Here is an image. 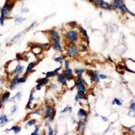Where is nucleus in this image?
Here are the masks:
<instances>
[{
  "label": "nucleus",
  "instance_id": "864d4df0",
  "mask_svg": "<svg viewBox=\"0 0 135 135\" xmlns=\"http://www.w3.org/2000/svg\"><path fill=\"white\" fill-rule=\"evenodd\" d=\"M66 110H67V107H66V108H64L63 110H61V113H65V112L66 111Z\"/></svg>",
  "mask_w": 135,
  "mask_h": 135
},
{
  "label": "nucleus",
  "instance_id": "412c9836",
  "mask_svg": "<svg viewBox=\"0 0 135 135\" xmlns=\"http://www.w3.org/2000/svg\"><path fill=\"white\" fill-rule=\"evenodd\" d=\"M120 11H121V13H123L124 14V13H128V14H130L131 16H134V13H132L128 9L127 7L126 6V5H125L124 4H123V5H122V6H121V10H120Z\"/></svg>",
  "mask_w": 135,
  "mask_h": 135
},
{
  "label": "nucleus",
  "instance_id": "79ce46f5",
  "mask_svg": "<svg viewBox=\"0 0 135 135\" xmlns=\"http://www.w3.org/2000/svg\"><path fill=\"white\" fill-rule=\"evenodd\" d=\"M21 36V33H19V34H18V35H16V36H15V37L12 39L11 40V42H10V43H13V42H16V39H18L19 38V36Z\"/></svg>",
  "mask_w": 135,
  "mask_h": 135
},
{
  "label": "nucleus",
  "instance_id": "a878e982",
  "mask_svg": "<svg viewBox=\"0 0 135 135\" xmlns=\"http://www.w3.org/2000/svg\"><path fill=\"white\" fill-rule=\"evenodd\" d=\"M8 122V118L6 115H1L0 116V125L3 126L5 124H6Z\"/></svg>",
  "mask_w": 135,
  "mask_h": 135
},
{
  "label": "nucleus",
  "instance_id": "c03bdc74",
  "mask_svg": "<svg viewBox=\"0 0 135 135\" xmlns=\"http://www.w3.org/2000/svg\"><path fill=\"white\" fill-rule=\"evenodd\" d=\"M21 12L23 13H29V9L28 8H26V7H23L21 9Z\"/></svg>",
  "mask_w": 135,
  "mask_h": 135
},
{
  "label": "nucleus",
  "instance_id": "f03ea898",
  "mask_svg": "<svg viewBox=\"0 0 135 135\" xmlns=\"http://www.w3.org/2000/svg\"><path fill=\"white\" fill-rule=\"evenodd\" d=\"M66 53L70 58H76L78 56V47L75 43H69L66 47Z\"/></svg>",
  "mask_w": 135,
  "mask_h": 135
},
{
  "label": "nucleus",
  "instance_id": "6ab92c4d",
  "mask_svg": "<svg viewBox=\"0 0 135 135\" xmlns=\"http://www.w3.org/2000/svg\"><path fill=\"white\" fill-rule=\"evenodd\" d=\"M9 96H10V93H9V91H5V93L2 94V96L1 97L0 101H1L2 103H5L6 101H8L9 98Z\"/></svg>",
  "mask_w": 135,
  "mask_h": 135
},
{
  "label": "nucleus",
  "instance_id": "dca6fc26",
  "mask_svg": "<svg viewBox=\"0 0 135 135\" xmlns=\"http://www.w3.org/2000/svg\"><path fill=\"white\" fill-rule=\"evenodd\" d=\"M52 107L50 105L49 103H46L45 104V114H44V118L45 119H48L49 116H50V113L52 111Z\"/></svg>",
  "mask_w": 135,
  "mask_h": 135
},
{
  "label": "nucleus",
  "instance_id": "f257e3e1",
  "mask_svg": "<svg viewBox=\"0 0 135 135\" xmlns=\"http://www.w3.org/2000/svg\"><path fill=\"white\" fill-rule=\"evenodd\" d=\"M65 37L67 39V41L69 42V43H76L79 38L78 33L75 31L74 29H71L67 31L65 35Z\"/></svg>",
  "mask_w": 135,
  "mask_h": 135
},
{
  "label": "nucleus",
  "instance_id": "58836bf2",
  "mask_svg": "<svg viewBox=\"0 0 135 135\" xmlns=\"http://www.w3.org/2000/svg\"><path fill=\"white\" fill-rule=\"evenodd\" d=\"M4 20H5V16H3V14L1 13V16H0V24H1V26H3Z\"/></svg>",
  "mask_w": 135,
  "mask_h": 135
},
{
  "label": "nucleus",
  "instance_id": "7ed1b4c3",
  "mask_svg": "<svg viewBox=\"0 0 135 135\" xmlns=\"http://www.w3.org/2000/svg\"><path fill=\"white\" fill-rule=\"evenodd\" d=\"M90 2H92L94 5H96L97 7H100L101 9H103L107 10V11H110L112 9L111 6H110V4L107 3L103 0H90Z\"/></svg>",
  "mask_w": 135,
  "mask_h": 135
},
{
  "label": "nucleus",
  "instance_id": "49530a36",
  "mask_svg": "<svg viewBox=\"0 0 135 135\" xmlns=\"http://www.w3.org/2000/svg\"><path fill=\"white\" fill-rule=\"evenodd\" d=\"M50 87L53 88V89H56L57 88V85L55 84H50Z\"/></svg>",
  "mask_w": 135,
  "mask_h": 135
},
{
  "label": "nucleus",
  "instance_id": "0eeeda50",
  "mask_svg": "<svg viewBox=\"0 0 135 135\" xmlns=\"http://www.w3.org/2000/svg\"><path fill=\"white\" fill-rule=\"evenodd\" d=\"M62 73H63V74L66 77L67 80H70V79H75L74 75H73V70H71L70 68H68V69H64Z\"/></svg>",
  "mask_w": 135,
  "mask_h": 135
},
{
  "label": "nucleus",
  "instance_id": "8fccbe9b",
  "mask_svg": "<svg viewBox=\"0 0 135 135\" xmlns=\"http://www.w3.org/2000/svg\"><path fill=\"white\" fill-rule=\"evenodd\" d=\"M127 129H128L129 130H131V131H132V133H134V131H135V130H134V126H132L131 127H128Z\"/></svg>",
  "mask_w": 135,
  "mask_h": 135
},
{
  "label": "nucleus",
  "instance_id": "09e8293b",
  "mask_svg": "<svg viewBox=\"0 0 135 135\" xmlns=\"http://www.w3.org/2000/svg\"><path fill=\"white\" fill-rule=\"evenodd\" d=\"M100 117H101V119H102V121H103V122H107V121H108V119H107V118L106 117V116H101Z\"/></svg>",
  "mask_w": 135,
  "mask_h": 135
},
{
  "label": "nucleus",
  "instance_id": "6e6d98bb",
  "mask_svg": "<svg viewBox=\"0 0 135 135\" xmlns=\"http://www.w3.org/2000/svg\"><path fill=\"white\" fill-rule=\"evenodd\" d=\"M108 60H109V61H110V62H113V60L111 59V58H110V56H108Z\"/></svg>",
  "mask_w": 135,
  "mask_h": 135
},
{
  "label": "nucleus",
  "instance_id": "f8f14e48",
  "mask_svg": "<svg viewBox=\"0 0 135 135\" xmlns=\"http://www.w3.org/2000/svg\"><path fill=\"white\" fill-rule=\"evenodd\" d=\"M57 81L63 86L67 85V79L63 73H59V75L57 76Z\"/></svg>",
  "mask_w": 135,
  "mask_h": 135
},
{
  "label": "nucleus",
  "instance_id": "7c9ffc66",
  "mask_svg": "<svg viewBox=\"0 0 135 135\" xmlns=\"http://www.w3.org/2000/svg\"><path fill=\"white\" fill-rule=\"evenodd\" d=\"M129 113H134V111H135V103H134V100H132V103H131V104L130 105V110H129Z\"/></svg>",
  "mask_w": 135,
  "mask_h": 135
},
{
  "label": "nucleus",
  "instance_id": "39448f33",
  "mask_svg": "<svg viewBox=\"0 0 135 135\" xmlns=\"http://www.w3.org/2000/svg\"><path fill=\"white\" fill-rule=\"evenodd\" d=\"M87 74L90 76V79L92 81H94L96 83H99L100 82V77H99V73L95 70H90V71L87 72Z\"/></svg>",
  "mask_w": 135,
  "mask_h": 135
},
{
  "label": "nucleus",
  "instance_id": "4468645a",
  "mask_svg": "<svg viewBox=\"0 0 135 135\" xmlns=\"http://www.w3.org/2000/svg\"><path fill=\"white\" fill-rule=\"evenodd\" d=\"M86 98V92L84 91H79L78 90L75 96V100L76 101H80Z\"/></svg>",
  "mask_w": 135,
  "mask_h": 135
},
{
  "label": "nucleus",
  "instance_id": "ddd939ff",
  "mask_svg": "<svg viewBox=\"0 0 135 135\" xmlns=\"http://www.w3.org/2000/svg\"><path fill=\"white\" fill-rule=\"evenodd\" d=\"M23 70H24V66H21V65H20V63H18V65L16 66V68H15V70H13V72L11 73V74H12V75H13V74L19 75L20 73H23Z\"/></svg>",
  "mask_w": 135,
  "mask_h": 135
},
{
  "label": "nucleus",
  "instance_id": "a18cd8bd",
  "mask_svg": "<svg viewBox=\"0 0 135 135\" xmlns=\"http://www.w3.org/2000/svg\"><path fill=\"white\" fill-rule=\"evenodd\" d=\"M16 110H17V106H16V105H13V108H12V111H11V113L13 114V113H16Z\"/></svg>",
  "mask_w": 135,
  "mask_h": 135
},
{
  "label": "nucleus",
  "instance_id": "3c124183",
  "mask_svg": "<svg viewBox=\"0 0 135 135\" xmlns=\"http://www.w3.org/2000/svg\"><path fill=\"white\" fill-rule=\"evenodd\" d=\"M36 22H34V23H33L32 24L31 26H29V27L28 29H27V30H29L30 29H32L33 27H34V26H35V25H36Z\"/></svg>",
  "mask_w": 135,
  "mask_h": 135
},
{
  "label": "nucleus",
  "instance_id": "393cba45",
  "mask_svg": "<svg viewBox=\"0 0 135 135\" xmlns=\"http://www.w3.org/2000/svg\"><path fill=\"white\" fill-rule=\"evenodd\" d=\"M56 110L55 108H53L52 109V111L50 113V116H49V121L50 122H52V121H53V120L55 118V116H56Z\"/></svg>",
  "mask_w": 135,
  "mask_h": 135
},
{
  "label": "nucleus",
  "instance_id": "cd10ccee",
  "mask_svg": "<svg viewBox=\"0 0 135 135\" xmlns=\"http://www.w3.org/2000/svg\"><path fill=\"white\" fill-rule=\"evenodd\" d=\"M123 102L121 100H120L118 98H114L112 102V105H117V106H122Z\"/></svg>",
  "mask_w": 135,
  "mask_h": 135
},
{
  "label": "nucleus",
  "instance_id": "72a5a7b5",
  "mask_svg": "<svg viewBox=\"0 0 135 135\" xmlns=\"http://www.w3.org/2000/svg\"><path fill=\"white\" fill-rule=\"evenodd\" d=\"M36 121L35 119H31L27 122V126H28V127H32V126L36 124Z\"/></svg>",
  "mask_w": 135,
  "mask_h": 135
},
{
  "label": "nucleus",
  "instance_id": "c85d7f7f",
  "mask_svg": "<svg viewBox=\"0 0 135 135\" xmlns=\"http://www.w3.org/2000/svg\"><path fill=\"white\" fill-rule=\"evenodd\" d=\"M20 130H21V127H19V126H13V127H12L9 130H13L15 134H18L20 131Z\"/></svg>",
  "mask_w": 135,
  "mask_h": 135
},
{
  "label": "nucleus",
  "instance_id": "a211bd4d",
  "mask_svg": "<svg viewBox=\"0 0 135 135\" xmlns=\"http://www.w3.org/2000/svg\"><path fill=\"white\" fill-rule=\"evenodd\" d=\"M79 32H80L81 34L84 36V37L85 39L86 42H87V44L90 43V40H89V36H88V34L87 33V30H86L84 28H83L82 26H80V27H79Z\"/></svg>",
  "mask_w": 135,
  "mask_h": 135
},
{
  "label": "nucleus",
  "instance_id": "5fc2aeb1",
  "mask_svg": "<svg viewBox=\"0 0 135 135\" xmlns=\"http://www.w3.org/2000/svg\"><path fill=\"white\" fill-rule=\"evenodd\" d=\"M71 120H72V122L73 123V124H76V120L73 119V117H71Z\"/></svg>",
  "mask_w": 135,
  "mask_h": 135
},
{
  "label": "nucleus",
  "instance_id": "4c0bfd02",
  "mask_svg": "<svg viewBox=\"0 0 135 135\" xmlns=\"http://www.w3.org/2000/svg\"><path fill=\"white\" fill-rule=\"evenodd\" d=\"M26 77H27V76H23V77H19V84H23V83H25L26 80Z\"/></svg>",
  "mask_w": 135,
  "mask_h": 135
},
{
  "label": "nucleus",
  "instance_id": "e433bc0d",
  "mask_svg": "<svg viewBox=\"0 0 135 135\" xmlns=\"http://www.w3.org/2000/svg\"><path fill=\"white\" fill-rule=\"evenodd\" d=\"M31 113H36V114H38V115L41 116L42 114V109H37V110H36L35 111L32 112Z\"/></svg>",
  "mask_w": 135,
  "mask_h": 135
},
{
  "label": "nucleus",
  "instance_id": "423d86ee",
  "mask_svg": "<svg viewBox=\"0 0 135 135\" xmlns=\"http://www.w3.org/2000/svg\"><path fill=\"white\" fill-rule=\"evenodd\" d=\"M123 4H124V0H113V2L110 5V6H111L112 9L120 11Z\"/></svg>",
  "mask_w": 135,
  "mask_h": 135
},
{
  "label": "nucleus",
  "instance_id": "37998d69",
  "mask_svg": "<svg viewBox=\"0 0 135 135\" xmlns=\"http://www.w3.org/2000/svg\"><path fill=\"white\" fill-rule=\"evenodd\" d=\"M69 25H70V27H72V28H75V27H76L77 26V24H76V22H70V23H69Z\"/></svg>",
  "mask_w": 135,
  "mask_h": 135
},
{
  "label": "nucleus",
  "instance_id": "20e7f679",
  "mask_svg": "<svg viewBox=\"0 0 135 135\" xmlns=\"http://www.w3.org/2000/svg\"><path fill=\"white\" fill-rule=\"evenodd\" d=\"M13 5H14V4L12 3V2H5V3L4 6L2 7V10H1V13L3 14L5 18L9 17V15L10 12L13 9Z\"/></svg>",
  "mask_w": 135,
  "mask_h": 135
},
{
  "label": "nucleus",
  "instance_id": "9b49d317",
  "mask_svg": "<svg viewBox=\"0 0 135 135\" xmlns=\"http://www.w3.org/2000/svg\"><path fill=\"white\" fill-rule=\"evenodd\" d=\"M50 36L52 40H56V41H60V36L59 35V33L55 29H51L50 31Z\"/></svg>",
  "mask_w": 135,
  "mask_h": 135
},
{
  "label": "nucleus",
  "instance_id": "f3484780",
  "mask_svg": "<svg viewBox=\"0 0 135 135\" xmlns=\"http://www.w3.org/2000/svg\"><path fill=\"white\" fill-rule=\"evenodd\" d=\"M36 63H34V62H31L30 63L29 65H28V66H27V69H26V73H25V75L24 76H27L29 75V73H32V72H33V68H34V66H36Z\"/></svg>",
  "mask_w": 135,
  "mask_h": 135
},
{
  "label": "nucleus",
  "instance_id": "4d7b16f0",
  "mask_svg": "<svg viewBox=\"0 0 135 135\" xmlns=\"http://www.w3.org/2000/svg\"><path fill=\"white\" fill-rule=\"evenodd\" d=\"M1 83H2V79H0V84H1Z\"/></svg>",
  "mask_w": 135,
  "mask_h": 135
},
{
  "label": "nucleus",
  "instance_id": "5701e85b",
  "mask_svg": "<svg viewBox=\"0 0 135 135\" xmlns=\"http://www.w3.org/2000/svg\"><path fill=\"white\" fill-rule=\"evenodd\" d=\"M85 71H86L85 69H83V68H76L74 70V72H75L76 75V76H77V77L82 76Z\"/></svg>",
  "mask_w": 135,
  "mask_h": 135
},
{
  "label": "nucleus",
  "instance_id": "ea45409f",
  "mask_svg": "<svg viewBox=\"0 0 135 135\" xmlns=\"http://www.w3.org/2000/svg\"><path fill=\"white\" fill-rule=\"evenodd\" d=\"M39 126H36L35 131L33 132L32 134L33 135H37V134H39Z\"/></svg>",
  "mask_w": 135,
  "mask_h": 135
},
{
  "label": "nucleus",
  "instance_id": "c9c22d12",
  "mask_svg": "<svg viewBox=\"0 0 135 135\" xmlns=\"http://www.w3.org/2000/svg\"><path fill=\"white\" fill-rule=\"evenodd\" d=\"M15 98H17L18 100H20L21 98H22V93H21V92H18V93L13 97V100H14Z\"/></svg>",
  "mask_w": 135,
  "mask_h": 135
},
{
  "label": "nucleus",
  "instance_id": "13d9d810",
  "mask_svg": "<svg viewBox=\"0 0 135 135\" xmlns=\"http://www.w3.org/2000/svg\"><path fill=\"white\" fill-rule=\"evenodd\" d=\"M2 36V35H1V34H0V36Z\"/></svg>",
  "mask_w": 135,
  "mask_h": 135
},
{
  "label": "nucleus",
  "instance_id": "2eb2a0df",
  "mask_svg": "<svg viewBox=\"0 0 135 135\" xmlns=\"http://www.w3.org/2000/svg\"><path fill=\"white\" fill-rule=\"evenodd\" d=\"M19 75H16L13 79H12L11 84H10V89L11 90H14V89L16 88V85L19 84Z\"/></svg>",
  "mask_w": 135,
  "mask_h": 135
},
{
  "label": "nucleus",
  "instance_id": "bf43d9fd",
  "mask_svg": "<svg viewBox=\"0 0 135 135\" xmlns=\"http://www.w3.org/2000/svg\"><path fill=\"white\" fill-rule=\"evenodd\" d=\"M20 1H23V0H20Z\"/></svg>",
  "mask_w": 135,
  "mask_h": 135
},
{
  "label": "nucleus",
  "instance_id": "de8ad7c7",
  "mask_svg": "<svg viewBox=\"0 0 135 135\" xmlns=\"http://www.w3.org/2000/svg\"><path fill=\"white\" fill-rule=\"evenodd\" d=\"M99 77H100V79H107V76L104 74H99Z\"/></svg>",
  "mask_w": 135,
  "mask_h": 135
},
{
  "label": "nucleus",
  "instance_id": "aec40b11",
  "mask_svg": "<svg viewBox=\"0 0 135 135\" xmlns=\"http://www.w3.org/2000/svg\"><path fill=\"white\" fill-rule=\"evenodd\" d=\"M75 87L77 89V90L87 92V87L84 84H75Z\"/></svg>",
  "mask_w": 135,
  "mask_h": 135
},
{
  "label": "nucleus",
  "instance_id": "a19ab883",
  "mask_svg": "<svg viewBox=\"0 0 135 135\" xmlns=\"http://www.w3.org/2000/svg\"><path fill=\"white\" fill-rule=\"evenodd\" d=\"M64 68H65V69L70 68V61L69 60H65V61H64Z\"/></svg>",
  "mask_w": 135,
  "mask_h": 135
},
{
  "label": "nucleus",
  "instance_id": "6e6552de",
  "mask_svg": "<svg viewBox=\"0 0 135 135\" xmlns=\"http://www.w3.org/2000/svg\"><path fill=\"white\" fill-rule=\"evenodd\" d=\"M77 116L80 121H87V117H88V113L84 109H79L77 113Z\"/></svg>",
  "mask_w": 135,
  "mask_h": 135
},
{
  "label": "nucleus",
  "instance_id": "473e14b6",
  "mask_svg": "<svg viewBox=\"0 0 135 135\" xmlns=\"http://www.w3.org/2000/svg\"><path fill=\"white\" fill-rule=\"evenodd\" d=\"M26 20L25 18H23V17H18L16 19H15V23H22L23 22Z\"/></svg>",
  "mask_w": 135,
  "mask_h": 135
},
{
  "label": "nucleus",
  "instance_id": "9d476101",
  "mask_svg": "<svg viewBox=\"0 0 135 135\" xmlns=\"http://www.w3.org/2000/svg\"><path fill=\"white\" fill-rule=\"evenodd\" d=\"M52 47L56 52H61L62 51V47H61L60 41L53 40L52 42Z\"/></svg>",
  "mask_w": 135,
  "mask_h": 135
},
{
  "label": "nucleus",
  "instance_id": "bb28decb",
  "mask_svg": "<svg viewBox=\"0 0 135 135\" xmlns=\"http://www.w3.org/2000/svg\"><path fill=\"white\" fill-rule=\"evenodd\" d=\"M78 50L80 52V53H83V52H86L87 50V45H85L84 43H81L80 45L78 47Z\"/></svg>",
  "mask_w": 135,
  "mask_h": 135
},
{
  "label": "nucleus",
  "instance_id": "4be33fe9",
  "mask_svg": "<svg viewBox=\"0 0 135 135\" xmlns=\"http://www.w3.org/2000/svg\"><path fill=\"white\" fill-rule=\"evenodd\" d=\"M58 75H59V73L56 72V70H53V71L47 72V73H46V77H47V78L55 77V76H57Z\"/></svg>",
  "mask_w": 135,
  "mask_h": 135
},
{
  "label": "nucleus",
  "instance_id": "b1692460",
  "mask_svg": "<svg viewBox=\"0 0 135 135\" xmlns=\"http://www.w3.org/2000/svg\"><path fill=\"white\" fill-rule=\"evenodd\" d=\"M36 83H37L38 84L41 85V86L46 85V84L49 83V78L45 77V78H42V79H39L36 80Z\"/></svg>",
  "mask_w": 135,
  "mask_h": 135
},
{
  "label": "nucleus",
  "instance_id": "2f4dec72",
  "mask_svg": "<svg viewBox=\"0 0 135 135\" xmlns=\"http://www.w3.org/2000/svg\"><path fill=\"white\" fill-rule=\"evenodd\" d=\"M39 47L41 48L42 50H47V49L49 47H50V43H40Z\"/></svg>",
  "mask_w": 135,
  "mask_h": 135
},
{
  "label": "nucleus",
  "instance_id": "603ef678",
  "mask_svg": "<svg viewBox=\"0 0 135 135\" xmlns=\"http://www.w3.org/2000/svg\"><path fill=\"white\" fill-rule=\"evenodd\" d=\"M67 110H69V112L70 113H72L73 111V108H72V107H67Z\"/></svg>",
  "mask_w": 135,
  "mask_h": 135
},
{
  "label": "nucleus",
  "instance_id": "c756f323",
  "mask_svg": "<svg viewBox=\"0 0 135 135\" xmlns=\"http://www.w3.org/2000/svg\"><path fill=\"white\" fill-rule=\"evenodd\" d=\"M46 126H47V127H48V134H50V135L54 134V132H53V128H52L51 126L49 124V123H46Z\"/></svg>",
  "mask_w": 135,
  "mask_h": 135
},
{
  "label": "nucleus",
  "instance_id": "f704fd0d",
  "mask_svg": "<svg viewBox=\"0 0 135 135\" xmlns=\"http://www.w3.org/2000/svg\"><path fill=\"white\" fill-rule=\"evenodd\" d=\"M54 61L55 62H56V63H59L60 64H62L63 63V57L62 56H58V57H55L54 58Z\"/></svg>",
  "mask_w": 135,
  "mask_h": 135
},
{
  "label": "nucleus",
  "instance_id": "1a4fd4ad",
  "mask_svg": "<svg viewBox=\"0 0 135 135\" xmlns=\"http://www.w3.org/2000/svg\"><path fill=\"white\" fill-rule=\"evenodd\" d=\"M85 127H86V121H80L78 122V125H77V131L79 134H84V130H85Z\"/></svg>",
  "mask_w": 135,
  "mask_h": 135
}]
</instances>
